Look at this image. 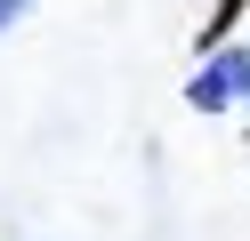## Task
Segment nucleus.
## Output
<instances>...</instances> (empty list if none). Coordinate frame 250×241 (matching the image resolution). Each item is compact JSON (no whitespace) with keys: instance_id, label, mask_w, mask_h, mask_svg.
I'll list each match as a JSON object with an SVG mask.
<instances>
[{"instance_id":"obj_1","label":"nucleus","mask_w":250,"mask_h":241,"mask_svg":"<svg viewBox=\"0 0 250 241\" xmlns=\"http://www.w3.org/2000/svg\"><path fill=\"white\" fill-rule=\"evenodd\" d=\"M242 96H250V48H210V64L186 80V105L194 112H226Z\"/></svg>"},{"instance_id":"obj_2","label":"nucleus","mask_w":250,"mask_h":241,"mask_svg":"<svg viewBox=\"0 0 250 241\" xmlns=\"http://www.w3.org/2000/svg\"><path fill=\"white\" fill-rule=\"evenodd\" d=\"M250 0H218L210 8V24H202V48H226V32H234V16H242Z\"/></svg>"},{"instance_id":"obj_3","label":"nucleus","mask_w":250,"mask_h":241,"mask_svg":"<svg viewBox=\"0 0 250 241\" xmlns=\"http://www.w3.org/2000/svg\"><path fill=\"white\" fill-rule=\"evenodd\" d=\"M24 8H33V0H0V32L17 24V16H24Z\"/></svg>"}]
</instances>
